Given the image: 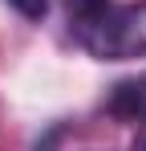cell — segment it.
Here are the masks:
<instances>
[{
    "mask_svg": "<svg viewBox=\"0 0 146 151\" xmlns=\"http://www.w3.org/2000/svg\"><path fill=\"white\" fill-rule=\"evenodd\" d=\"M81 45L101 61L146 57V0L126 8H97L81 21Z\"/></svg>",
    "mask_w": 146,
    "mask_h": 151,
    "instance_id": "1",
    "label": "cell"
},
{
    "mask_svg": "<svg viewBox=\"0 0 146 151\" xmlns=\"http://www.w3.org/2000/svg\"><path fill=\"white\" fill-rule=\"evenodd\" d=\"M8 4H12L21 17H28V21H41L49 12V0H8Z\"/></svg>",
    "mask_w": 146,
    "mask_h": 151,
    "instance_id": "2",
    "label": "cell"
},
{
    "mask_svg": "<svg viewBox=\"0 0 146 151\" xmlns=\"http://www.w3.org/2000/svg\"><path fill=\"white\" fill-rule=\"evenodd\" d=\"M138 151H146V143H142V147H138Z\"/></svg>",
    "mask_w": 146,
    "mask_h": 151,
    "instance_id": "3",
    "label": "cell"
}]
</instances>
